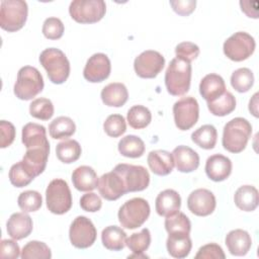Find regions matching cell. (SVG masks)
I'll list each match as a JSON object with an SVG mask.
<instances>
[{"label": "cell", "mask_w": 259, "mask_h": 259, "mask_svg": "<svg viewBox=\"0 0 259 259\" xmlns=\"http://www.w3.org/2000/svg\"><path fill=\"white\" fill-rule=\"evenodd\" d=\"M172 156L177 170L182 173H190L199 166L198 154L187 146L180 145L176 147L172 152Z\"/></svg>", "instance_id": "ffe728a7"}, {"label": "cell", "mask_w": 259, "mask_h": 259, "mask_svg": "<svg viewBox=\"0 0 259 259\" xmlns=\"http://www.w3.org/2000/svg\"><path fill=\"white\" fill-rule=\"evenodd\" d=\"M170 5L172 6L173 10L182 16H187L191 14L196 5V1L193 0H172L170 1Z\"/></svg>", "instance_id": "816d5d0a"}, {"label": "cell", "mask_w": 259, "mask_h": 259, "mask_svg": "<svg viewBox=\"0 0 259 259\" xmlns=\"http://www.w3.org/2000/svg\"><path fill=\"white\" fill-rule=\"evenodd\" d=\"M0 133H1V140H0V147L2 149L9 147L14 139H15V127L14 125L7 120L0 121Z\"/></svg>", "instance_id": "681fc988"}, {"label": "cell", "mask_w": 259, "mask_h": 259, "mask_svg": "<svg viewBox=\"0 0 259 259\" xmlns=\"http://www.w3.org/2000/svg\"><path fill=\"white\" fill-rule=\"evenodd\" d=\"M226 257L222 247L215 243H209L200 247L195 255L196 259H224Z\"/></svg>", "instance_id": "7dc6e473"}, {"label": "cell", "mask_w": 259, "mask_h": 259, "mask_svg": "<svg viewBox=\"0 0 259 259\" xmlns=\"http://www.w3.org/2000/svg\"><path fill=\"white\" fill-rule=\"evenodd\" d=\"M106 4L103 0H74L69 6L71 17L79 23H95L103 18Z\"/></svg>", "instance_id": "ba28073f"}, {"label": "cell", "mask_w": 259, "mask_h": 259, "mask_svg": "<svg viewBox=\"0 0 259 259\" xmlns=\"http://www.w3.org/2000/svg\"><path fill=\"white\" fill-rule=\"evenodd\" d=\"M21 140L26 149L50 145L47 139L46 127L35 122H28L22 127Z\"/></svg>", "instance_id": "83f0119b"}, {"label": "cell", "mask_w": 259, "mask_h": 259, "mask_svg": "<svg viewBox=\"0 0 259 259\" xmlns=\"http://www.w3.org/2000/svg\"><path fill=\"white\" fill-rule=\"evenodd\" d=\"M149 202L142 197L126 200L118 209V221L122 228L134 230L140 228L150 215Z\"/></svg>", "instance_id": "5b68a950"}, {"label": "cell", "mask_w": 259, "mask_h": 259, "mask_svg": "<svg viewBox=\"0 0 259 259\" xmlns=\"http://www.w3.org/2000/svg\"><path fill=\"white\" fill-rule=\"evenodd\" d=\"M181 206V197L174 189H165L156 197L155 208L159 215L169 217L179 211Z\"/></svg>", "instance_id": "7402d4cb"}, {"label": "cell", "mask_w": 259, "mask_h": 259, "mask_svg": "<svg viewBox=\"0 0 259 259\" xmlns=\"http://www.w3.org/2000/svg\"><path fill=\"white\" fill-rule=\"evenodd\" d=\"M111 65L108 57L102 53L92 55L86 62L83 70L84 78L91 83H99L110 75Z\"/></svg>", "instance_id": "5bb4252c"}, {"label": "cell", "mask_w": 259, "mask_h": 259, "mask_svg": "<svg viewBox=\"0 0 259 259\" xmlns=\"http://www.w3.org/2000/svg\"><path fill=\"white\" fill-rule=\"evenodd\" d=\"M64 24L60 18L49 17L44 21L42 33L49 39H59L64 33Z\"/></svg>", "instance_id": "f6af8a7d"}, {"label": "cell", "mask_w": 259, "mask_h": 259, "mask_svg": "<svg viewBox=\"0 0 259 259\" xmlns=\"http://www.w3.org/2000/svg\"><path fill=\"white\" fill-rule=\"evenodd\" d=\"M127 122L131 127L141 130L148 126L152 120V114L149 108L144 105H134L127 111Z\"/></svg>", "instance_id": "8d00e7d4"}, {"label": "cell", "mask_w": 259, "mask_h": 259, "mask_svg": "<svg viewBox=\"0 0 259 259\" xmlns=\"http://www.w3.org/2000/svg\"><path fill=\"white\" fill-rule=\"evenodd\" d=\"M97 237V231L93 223L84 215L77 217L69 229V238L71 244L78 249L91 247Z\"/></svg>", "instance_id": "7c38bea8"}, {"label": "cell", "mask_w": 259, "mask_h": 259, "mask_svg": "<svg viewBox=\"0 0 259 259\" xmlns=\"http://www.w3.org/2000/svg\"><path fill=\"white\" fill-rule=\"evenodd\" d=\"M97 188L100 195L110 201L116 200L126 193L122 179L114 170L103 174L98 179Z\"/></svg>", "instance_id": "2e32d148"}, {"label": "cell", "mask_w": 259, "mask_h": 259, "mask_svg": "<svg viewBox=\"0 0 259 259\" xmlns=\"http://www.w3.org/2000/svg\"><path fill=\"white\" fill-rule=\"evenodd\" d=\"M191 81V65L179 58H174L165 73V85L168 93L181 96L189 91Z\"/></svg>", "instance_id": "7a4b0ae2"}, {"label": "cell", "mask_w": 259, "mask_h": 259, "mask_svg": "<svg viewBox=\"0 0 259 259\" xmlns=\"http://www.w3.org/2000/svg\"><path fill=\"white\" fill-rule=\"evenodd\" d=\"M191 140L204 150L213 149L218 140L217 128L212 124H203L191 134Z\"/></svg>", "instance_id": "d6a6232c"}, {"label": "cell", "mask_w": 259, "mask_h": 259, "mask_svg": "<svg viewBox=\"0 0 259 259\" xmlns=\"http://www.w3.org/2000/svg\"><path fill=\"white\" fill-rule=\"evenodd\" d=\"M240 5H241L242 11L248 17H253V18H257L258 17L257 8H251L252 2H250V1H240Z\"/></svg>", "instance_id": "f5cc1de1"}, {"label": "cell", "mask_w": 259, "mask_h": 259, "mask_svg": "<svg viewBox=\"0 0 259 259\" xmlns=\"http://www.w3.org/2000/svg\"><path fill=\"white\" fill-rule=\"evenodd\" d=\"M199 48L197 45L190 41H183L176 46L175 54L176 58L182 59L186 62L191 63L199 55Z\"/></svg>", "instance_id": "bcb514c9"}, {"label": "cell", "mask_w": 259, "mask_h": 259, "mask_svg": "<svg viewBox=\"0 0 259 259\" xmlns=\"http://www.w3.org/2000/svg\"><path fill=\"white\" fill-rule=\"evenodd\" d=\"M207 108L215 116H226L235 110L236 98L230 91L226 90L219 98L207 102Z\"/></svg>", "instance_id": "d590c367"}, {"label": "cell", "mask_w": 259, "mask_h": 259, "mask_svg": "<svg viewBox=\"0 0 259 259\" xmlns=\"http://www.w3.org/2000/svg\"><path fill=\"white\" fill-rule=\"evenodd\" d=\"M105 134L111 138H117L123 135L126 131L125 119L120 114H110L103 123Z\"/></svg>", "instance_id": "ee69618b"}, {"label": "cell", "mask_w": 259, "mask_h": 259, "mask_svg": "<svg viewBox=\"0 0 259 259\" xmlns=\"http://www.w3.org/2000/svg\"><path fill=\"white\" fill-rule=\"evenodd\" d=\"M33 224L31 218L26 212H14L6 223L8 235L14 240H22L30 235Z\"/></svg>", "instance_id": "d6986e66"}, {"label": "cell", "mask_w": 259, "mask_h": 259, "mask_svg": "<svg viewBox=\"0 0 259 259\" xmlns=\"http://www.w3.org/2000/svg\"><path fill=\"white\" fill-rule=\"evenodd\" d=\"M118 152L127 158H140L145 153L144 141L135 135H128L118 142Z\"/></svg>", "instance_id": "1f68e13d"}, {"label": "cell", "mask_w": 259, "mask_h": 259, "mask_svg": "<svg viewBox=\"0 0 259 259\" xmlns=\"http://www.w3.org/2000/svg\"><path fill=\"white\" fill-rule=\"evenodd\" d=\"M173 115L175 125L180 131L191 128L198 120L199 105L192 96L182 97L173 105Z\"/></svg>", "instance_id": "8fae6325"}, {"label": "cell", "mask_w": 259, "mask_h": 259, "mask_svg": "<svg viewBox=\"0 0 259 259\" xmlns=\"http://www.w3.org/2000/svg\"><path fill=\"white\" fill-rule=\"evenodd\" d=\"M48 209L55 214H64L72 206V194L68 183L60 178L52 180L46 190Z\"/></svg>", "instance_id": "52a82bcc"}, {"label": "cell", "mask_w": 259, "mask_h": 259, "mask_svg": "<svg viewBox=\"0 0 259 259\" xmlns=\"http://www.w3.org/2000/svg\"><path fill=\"white\" fill-rule=\"evenodd\" d=\"M165 229L168 234H188L191 230V223L183 212H176L166 217Z\"/></svg>", "instance_id": "74e56055"}, {"label": "cell", "mask_w": 259, "mask_h": 259, "mask_svg": "<svg viewBox=\"0 0 259 259\" xmlns=\"http://www.w3.org/2000/svg\"><path fill=\"white\" fill-rule=\"evenodd\" d=\"M8 176L10 183L18 188L28 185L34 179V177L26 169L22 161H19L11 166Z\"/></svg>", "instance_id": "60d3db41"}, {"label": "cell", "mask_w": 259, "mask_h": 259, "mask_svg": "<svg viewBox=\"0 0 259 259\" xmlns=\"http://www.w3.org/2000/svg\"><path fill=\"white\" fill-rule=\"evenodd\" d=\"M29 113L34 118L49 120L54 115V105L48 98H36L29 104Z\"/></svg>", "instance_id": "7bdbcfd3"}, {"label": "cell", "mask_w": 259, "mask_h": 259, "mask_svg": "<svg viewBox=\"0 0 259 259\" xmlns=\"http://www.w3.org/2000/svg\"><path fill=\"white\" fill-rule=\"evenodd\" d=\"M166 247L169 255L173 258L182 259L189 255L192 242L188 234H169Z\"/></svg>", "instance_id": "4316f807"}, {"label": "cell", "mask_w": 259, "mask_h": 259, "mask_svg": "<svg viewBox=\"0 0 259 259\" xmlns=\"http://www.w3.org/2000/svg\"><path fill=\"white\" fill-rule=\"evenodd\" d=\"M225 243L232 255L244 256L249 252L252 246V239L249 233L245 230L236 229L227 234Z\"/></svg>", "instance_id": "44dd1931"}, {"label": "cell", "mask_w": 259, "mask_h": 259, "mask_svg": "<svg viewBox=\"0 0 259 259\" xmlns=\"http://www.w3.org/2000/svg\"><path fill=\"white\" fill-rule=\"evenodd\" d=\"M27 3L22 0H2L0 3V26L8 32L23 27L27 19Z\"/></svg>", "instance_id": "8992f818"}, {"label": "cell", "mask_w": 259, "mask_h": 259, "mask_svg": "<svg viewBox=\"0 0 259 259\" xmlns=\"http://www.w3.org/2000/svg\"><path fill=\"white\" fill-rule=\"evenodd\" d=\"M165 65L164 57L157 51L148 50L141 53L134 62L136 74L145 79H152L163 70Z\"/></svg>", "instance_id": "4fadbf2b"}, {"label": "cell", "mask_w": 259, "mask_h": 259, "mask_svg": "<svg viewBox=\"0 0 259 259\" xmlns=\"http://www.w3.org/2000/svg\"><path fill=\"white\" fill-rule=\"evenodd\" d=\"M147 162L151 171L159 176H166L170 174L174 168L172 153L165 150L151 151L148 155Z\"/></svg>", "instance_id": "603a6c76"}, {"label": "cell", "mask_w": 259, "mask_h": 259, "mask_svg": "<svg viewBox=\"0 0 259 259\" xmlns=\"http://www.w3.org/2000/svg\"><path fill=\"white\" fill-rule=\"evenodd\" d=\"M126 234L117 226H108L102 230V245L110 251H120L126 245Z\"/></svg>", "instance_id": "f546056e"}, {"label": "cell", "mask_w": 259, "mask_h": 259, "mask_svg": "<svg viewBox=\"0 0 259 259\" xmlns=\"http://www.w3.org/2000/svg\"><path fill=\"white\" fill-rule=\"evenodd\" d=\"M254 37L245 31H238L232 34L224 42V54L234 62H241L248 59L255 51Z\"/></svg>", "instance_id": "9c48e42d"}, {"label": "cell", "mask_w": 259, "mask_h": 259, "mask_svg": "<svg viewBox=\"0 0 259 259\" xmlns=\"http://www.w3.org/2000/svg\"><path fill=\"white\" fill-rule=\"evenodd\" d=\"M217 205L214 194L205 188L193 190L187 198V207L195 215L206 217L213 212Z\"/></svg>", "instance_id": "9a60e30c"}, {"label": "cell", "mask_w": 259, "mask_h": 259, "mask_svg": "<svg viewBox=\"0 0 259 259\" xmlns=\"http://www.w3.org/2000/svg\"><path fill=\"white\" fill-rule=\"evenodd\" d=\"M234 201L238 208L244 211H253L259 202L258 190L252 185L240 186L234 195Z\"/></svg>", "instance_id": "f1b7e54d"}, {"label": "cell", "mask_w": 259, "mask_h": 259, "mask_svg": "<svg viewBox=\"0 0 259 259\" xmlns=\"http://www.w3.org/2000/svg\"><path fill=\"white\" fill-rule=\"evenodd\" d=\"M21 251L18 244L13 240L4 239L0 243V257L8 259H16L20 256Z\"/></svg>", "instance_id": "f907efd6"}, {"label": "cell", "mask_w": 259, "mask_h": 259, "mask_svg": "<svg viewBox=\"0 0 259 259\" xmlns=\"http://www.w3.org/2000/svg\"><path fill=\"white\" fill-rule=\"evenodd\" d=\"M98 177L95 170L90 166H79L72 173V182L79 191H92L97 188Z\"/></svg>", "instance_id": "d4e9b609"}, {"label": "cell", "mask_w": 259, "mask_h": 259, "mask_svg": "<svg viewBox=\"0 0 259 259\" xmlns=\"http://www.w3.org/2000/svg\"><path fill=\"white\" fill-rule=\"evenodd\" d=\"M17 204L22 211L33 212L40 208L42 204V197L40 193L35 190H26L19 194Z\"/></svg>", "instance_id": "b9f144b4"}, {"label": "cell", "mask_w": 259, "mask_h": 259, "mask_svg": "<svg viewBox=\"0 0 259 259\" xmlns=\"http://www.w3.org/2000/svg\"><path fill=\"white\" fill-rule=\"evenodd\" d=\"M151 244V233L149 229L144 228L139 233L132 234L126 239V246L133 252L128 258H146L144 252L149 248Z\"/></svg>", "instance_id": "4dcf8cb0"}, {"label": "cell", "mask_w": 259, "mask_h": 259, "mask_svg": "<svg viewBox=\"0 0 259 259\" xmlns=\"http://www.w3.org/2000/svg\"><path fill=\"white\" fill-rule=\"evenodd\" d=\"M50 154V145L36 146L26 149V152L22 158V163L29 171V173L35 178L40 175L46 169L48 158Z\"/></svg>", "instance_id": "e0dca14e"}, {"label": "cell", "mask_w": 259, "mask_h": 259, "mask_svg": "<svg viewBox=\"0 0 259 259\" xmlns=\"http://www.w3.org/2000/svg\"><path fill=\"white\" fill-rule=\"evenodd\" d=\"M113 170L122 179L126 193L142 191L149 186L150 174L143 166L121 163L117 164Z\"/></svg>", "instance_id": "30bf717a"}, {"label": "cell", "mask_w": 259, "mask_h": 259, "mask_svg": "<svg viewBox=\"0 0 259 259\" xmlns=\"http://www.w3.org/2000/svg\"><path fill=\"white\" fill-rule=\"evenodd\" d=\"M39 63L48 73L50 81L54 84H63L70 75V62L59 49L49 48L39 55Z\"/></svg>", "instance_id": "3957f363"}, {"label": "cell", "mask_w": 259, "mask_h": 259, "mask_svg": "<svg viewBox=\"0 0 259 259\" xmlns=\"http://www.w3.org/2000/svg\"><path fill=\"white\" fill-rule=\"evenodd\" d=\"M80 206L88 212H96L102 206L101 198L94 192H87L80 198Z\"/></svg>", "instance_id": "c3c4849f"}, {"label": "cell", "mask_w": 259, "mask_h": 259, "mask_svg": "<svg viewBox=\"0 0 259 259\" xmlns=\"http://www.w3.org/2000/svg\"><path fill=\"white\" fill-rule=\"evenodd\" d=\"M81 153V146L75 140H65L59 143L56 147L57 158L65 164H71L77 161L80 158Z\"/></svg>", "instance_id": "e575fe53"}, {"label": "cell", "mask_w": 259, "mask_h": 259, "mask_svg": "<svg viewBox=\"0 0 259 259\" xmlns=\"http://www.w3.org/2000/svg\"><path fill=\"white\" fill-rule=\"evenodd\" d=\"M254 84V75L249 68H240L233 72L231 76L232 87L240 92L244 93L251 89Z\"/></svg>", "instance_id": "f35d334b"}, {"label": "cell", "mask_w": 259, "mask_h": 259, "mask_svg": "<svg viewBox=\"0 0 259 259\" xmlns=\"http://www.w3.org/2000/svg\"><path fill=\"white\" fill-rule=\"evenodd\" d=\"M20 257L22 259H50L52 257V252L46 243L40 241H30L23 246Z\"/></svg>", "instance_id": "ab89813d"}, {"label": "cell", "mask_w": 259, "mask_h": 259, "mask_svg": "<svg viewBox=\"0 0 259 259\" xmlns=\"http://www.w3.org/2000/svg\"><path fill=\"white\" fill-rule=\"evenodd\" d=\"M225 91V81L218 74H207L201 79L199 83V93L206 100V102H210L219 98L224 94Z\"/></svg>", "instance_id": "cb8c5ba5"}, {"label": "cell", "mask_w": 259, "mask_h": 259, "mask_svg": "<svg viewBox=\"0 0 259 259\" xmlns=\"http://www.w3.org/2000/svg\"><path fill=\"white\" fill-rule=\"evenodd\" d=\"M102 102L110 107H120L124 105L128 98V92L124 84L114 82L106 85L101 90Z\"/></svg>", "instance_id": "484cf974"}, {"label": "cell", "mask_w": 259, "mask_h": 259, "mask_svg": "<svg viewBox=\"0 0 259 259\" xmlns=\"http://www.w3.org/2000/svg\"><path fill=\"white\" fill-rule=\"evenodd\" d=\"M252 135L251 123L243 117H235L228 121L223 131L222 144L231 153H241L247 146Z\"/></svg>", "instance_id": "6da1fadb"}, {"label": "cell", "mask_w": 259, "mask_h": 259, "mask_svg": "<svg viewBox=\"0 0 259 259\" xmlns=\"http://www.w3.org/2000/svg\"><path fill=\"white\" fill-rule=\"evenodd\" d=\"M258 93H255L252 97V99H250L249 102V110L250 112L255 116L258 117Z\"/></svg>", "instance_id": "db71d44e"}, {"label": "cell", "mask_w": 259, "mask_h": 259, "mask_svg": "<svg viewBox=\"0 0 259 259\" xmlns=\"http://www.w3.org/2000/svg\"><path fill=\"white\" fill-rule=\"evenodd\" d=\"M231 172L232 162L228 157L222 154H214L207 158L205 173L210 180L214 182L224 181L230 176Z\"/></svg>", "instance_id": "ac0fdd59"}, {"label": "cell", "mask_w": 259, "mask_h": 259, "mask_svg": "<svg viewBox=\"0 0 259 259\" xmlns=\"http://www.w3.org/2000/svg\"><path fill=\"white\" fill-rule=\"evenodd\" d=\"M44 89V79L39 71L31 66H24L17 73L14 94L20 100H30Z\"/></svg>", "instance_id": "277c9868"}, {"label": "cell", "mask_w": 259, "mask_h": 259, "mask_svg": "<svg viewBox=\"0 0 259 259\" xmlns=\"http://www.w3.org/2000/svg\"><path fill=\"white\" fill-rule=\"evenodd\" d=\"M76 132V124L72 118L68 116H59L55 118L49 125V134L55 140L67 139Z\"/></svg>", "instance_id": "836d02e7"}]
</instances>
